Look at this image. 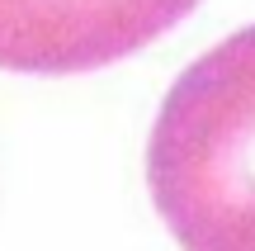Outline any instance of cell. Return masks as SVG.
<instances>
[{
    "instance_id": "6da1fadb",
    "label": "cell",
    "mask_w": 255,
    "mask_h": 251,
    "mask_svg": "<svg viewBox=\"0 0 255 251\" xmlns=\"http://www.w3.org/2000/svg\"><path fill=\"white\" fill-rule=\"evenodd\" d=\"M146 180L184 251H255V24L180 71L151 123Z\"/></svg>"
},
{
    "instance_id": "7a4b0ae2",
    "label": "cell",
    "mask_w": 255,
    "mask_h": 251,
    "mask_svg": "<svg viewBox=\"0 0 255 251\" xmlns=\"http://www.w3.org/2000/svg\"><path fill=\"white\" fill-rule=\"evenodd\" d=\"M199 0H0V66L71 76L132 57Z\"/></svg>"
}]
</instances>
